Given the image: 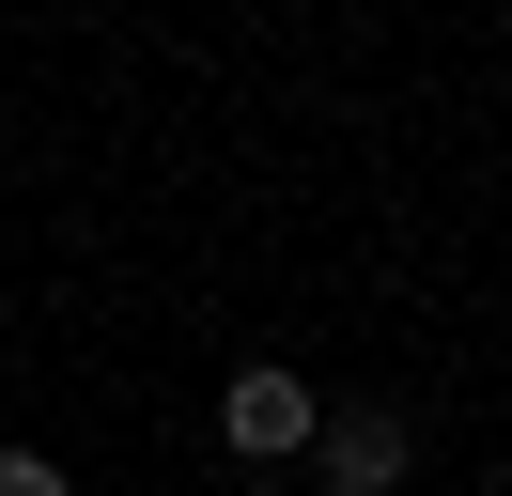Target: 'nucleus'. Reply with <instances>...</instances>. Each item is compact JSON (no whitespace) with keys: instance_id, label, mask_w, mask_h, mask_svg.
<instances>
[{"instance_id":"f257e3e1","label":"nucleus","mask_w":512,"mask_h":496,"mask_svg":"<svg viewBox=\"0 0 512 496\" xmlns=\"http://www.w3.org/2000/svg\"><path fill=\"white\" fill-rule=\"evenodd\" d=\"M218 434H233V465H280V450L326 434V403L295 388V372H233V388H218Z\"/></svg>"},{"instance_id":"f03ea898","label":"nucleus","mask_w":512,"mask_h":496,"mask_svg":"<svg viewBox=\"0 0 512 496\" xmlns=\"http://www.w3.org/2000/svg\"><path fill=\"white\" fill-rule=\"evenodd\" d=\"M311 450H326V496H404V465H419V434L388 419V403H342V419H326Z\"/></svg>"},{"instance_id":"7ed1b4c3","label":"nucleus","mask_w":512,"mask_h":496,"mask_svg":"<svg viewBox=\"0 0 512 496\" xmlns=\"http://www.w3.org/2000/svg\"><path fill=\"white\" fill-rule=\"evenodd\" d=\"M0 496H78V481H63L47 450H0Z\"/></svg>"},{"instance_id":"20e7f679","label":"nucleus","mask_w":512,"mask_h":496,"mask_svg":"<svg viewBox=\"0 0 512 496\" xmlns=\"http://www.w3.org/2000/svg\"><path fill=\"white\" fill-rule=\"evenodd\" d=\"M249 496H280V481H249Z\"/></svg>"}]
</instances>
